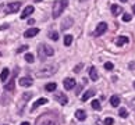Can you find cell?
Returning a JSON list of instances; mask_svg holds the SVG:
<instances>
[{
  "label": "cell",
  "mask_w": 135,
  "mask_h": 125,
  "mask_svg": "<svg viewBox=\"0 0 135 125\" xmlns=\"http://www.w3.org/2000/svg\"><path fill=\"white\" fill-rule=\"evenodd\" d=\"M67 6H68V0H56L53 4V11H52L53 18H59Z\"/></svg>",
  "instance_id": "obj_1"
},
{
  "label": "cell",
  "mask_w": 135,
  "mask_h": 125,
  "mask_svg": "<svg viewBox=\"0 0 135 125\" xmlns=\"http://www.w3.org/2000/svg\"><path fill=\"white\" fill-rule=\"evenodd\" d=\"M57 71V67L56 66H45L41 69H38L36 72V77L38 78H47V77H52V75Z\"/></svg>",
  "instance_id": "obj_2"
},
{
  "label": "cell",
  "mask_w": 135,
  "mask_h": 125,
  "mask_svg": "<svg viewBox=\"0 0 135 125\" xmlns=\"http://www.w3.org/2000/svg\"><path fill=\"white\" fill-rule=\"evenodd\" d=\"M38 53H39V56H41V60H43L45 57H52L54 54V50L49 46V44L41 43V44H39V47H38Z\"/></svg>",
  "instance_id": "obj_3"
},
{
  "label": "cell",
  "mask_w": 135,
  "mask_h": 125,
  "mask_svg": "<svg viewBox=\"0 0 135 125\" xmlns=\"http://www.w3.org/2000/svg\"><path fill=\"white\" fill-rule=\"evenodd\" d=\"M20 7H21V2H14V3H10L7 4L6 7V13L7 14H13V13H17Z\"/></svg>",
  "instance_id": "obj_4"
},
{
  "label": "cell",
  "mask_w": 135,
  "mask_h": 125,
  "mask_svg": "<svg viewBox=\"0 0 135 125\" xmlns=\"http://www.w3.org/2000/svg\"><path fill=\"white\" fill-rule=\"evenodd\" d=\"M106 29H107V24L106 22H99L98 24V28L95 29V36H100V35H103L104 32H106Z\"/></svg>",
  "instance_id": "obj_5"
},
{
  "label": "cell",
  "mask_w": 135,
  "mask_h": 125,
  "mask_svg": "<svg viewBox=\"0 0 135 125\" xmlns=\"http://www.w3.org/2000/svg\"><path fill=\"white\" fill-rule=\"evenodd\" d=\"M54 99H56L60 104H63V106H64V104H67V102H68V97L64 93H61V92H57L56 94H54Z\"/></svg>",
  "instance_id": "obj_6"
},
{
  "label": "cell",
  "mask_w": 135,
  "mask_h": 125,
  "mask_svg": "<svg viewBox=\"0 0 135 125\" xmlns=\"http://www.w3.org/2000/svg\"><path fill=\"white\" fill-rule=\"evenodd\" d=\"M63 85H64V89L71 91V89L75 86V79H74V78H66V79H64V82H63Z\"/></svg>",
  "instance_id": "obj_7"
},
{
  "label": "cell",
  "mask_w": 135,
  "mask_h": 125,
  "mask_svg": "<svg viewBox=\"0 0 135 125\" xmlns=\"http://www.w3.org/2000/svg\"><path fill=\"white\" fill-rule=\"evenodd\" d=\"M36 125H56V121L52 119L50 117H43V118L39 119Z\"/></svg>",
  "instance_id": "obj_8"
},
{
  "label": "cell",
  "mask_w": 135,
  "mask_h": 125,
  "mask_svg": "<svg viewBox=\"0 0 135 125\" xmlns=\"http://www.w3.org/2000/svg\"><path fill=\"white\" fill-rule=\"evenodd\" d=\"M38 33H39V29L38 28H31V29H27V31L24 32V36H25L27 39H29V38L36 36Z\"/></svg>",
  "instance_id": "obj_9"
},
{
  "label": "cell",
  "mask_w": 135,
  "mask_h": 125,
  "mask_svg": "<svg viewBox=\"0 0 135 125\" xmlns=\"http://www.w3.org/2000/svg\"><path fill=\"white\" fill-rule=\"evenodd\" d=\"M33 83V79L29 78V77H24V78H20V85L21 86H31V85Z\"/></svg>",
  "instance_id": "obj_10"
},
{
  "label": "cell",
  "mask_w": 135,
  "mask_h": 125,
  "mask_svg": "<svg viewBox=\"0 0 135 125\" xmlns=\"http://www.w3.org/2000/svg\"><path fill=\"white\" fill-rule=\"evenodd\" d=\"M47 102H49V100H47L46 97H41V99H38L36 102H35V103L32 104V111H33V110H36L39 106H42V104H46Z\"/></svg>",
  "instance_id": "obj_11"
},
{
  "label": "cell",
  "mask_w": 135,
  "mask_h": 125,
  "mask_svg": "<svg viewBox=\"0 0 135 125\" xmlns=\"http://www.w3.org/2000/svg\"><path fill=\"white\" fill-rule=\"evenodd\" d=\"M73 21H74V19H73L71 17H67L66 19H64L63 24H61V29H63V31H66V29H68L70 27H73Z\"/></svg>",
  "instance_id": "obj_12"
},
{
  "label": "cell",
  "mask_w": 135,
  "mask_h": 125,
  "mask_svg": "<svg viewBox=\"0 0 135 125\" xmlns=\"http://www.w3.org/2000/svg\"><path fill=\"white\" fill-rule=\"evenodd\" d=\"M32 13H33V7H32V6H27L25 8H24L22 14H21V18H27V17L31 16Z\"/></svg>",
  "instance_id": "obj_13"
},
{
  "label": "cell",
  "mask_w": 135,
  "mask_h": 125,
  "mask_svg": "<svg viewBox=\"0 0 135 125\" xmlns=\"http://www.w3.org/2000/svg\"><path fill=\"white\" fill-rule=\"evenodd\" d=\"M89 78H91L92 81H98V69L95 67L89 68Z\"/></svg>",
  "instance_id": "obj_14"
},
{
  "label": "cell",
  "mask_w": 135,
  "mask_h": 125,
  "mask_svg": "<svg viewBox=\"0 0 135 125\" xmlns=\"http://www.w3.org/2000/svg\"><path fill=\"white\" fill-rule=\"evenodd\" d=\"M120 102H121V100H120V97H118V96H116V94H113V96L110 97V104H112L113 107H118Z\"/></svg>",
  "instance_id": "obj_15"
},
{
  "label": "cell",
  "mask_w": 135,
  "mask_h": 125,
  "mask_svg": "<svg viewBox=\"0 0 135 125\" xmlns=\"http://www.w3.org/2000/svg\"><path fill=\"white\" fill-rule=\"evenodd\" d=\"M92 96H95V91L93 89H89V91H86L84 93V96H82V102H86L88 99H91Z\"/></svg>",
  "instance_id": "obj_16"
},
{
  "label": "cell",
  "mask_w": 135,
  "mask_h": 125,
  "mask_svg": "<svg viewBox=\"0 0 135 125\" xmlns=\"http://www.w3.org/2000/svg\"><path fill=\"white\" fill-rule=\"evenodd\" d=\"M45 89H46L47 92H54L57 89V83L56 82H50V83H46L45 85Z\"/></svg>",
  "instance_id": "obj_17"
},
{
  "label": "cell",
  "mask_w": 135,
  "mask_h": 125,
  "mask_svg": "<svg viewBox=\"0 0 135 125\" xmlns=\"http://www.w3.org/2000/svg\"><path fill=\"white\" fill-rule=\"evenodd\" d=\"M128 43V38L127 36H120L116 39V44L117 46H123V44H127Z\"/></svg>",
  "instance_id": "obj_18"
},
{
  "label": "cell",
  "mask_w": 135,
  "mask_h": 125,
  "mask_svg": "<svg viewBox=\"0 0 135 125\" xmlns=\"http://www.w3.org/2000/svg\"><path fill=\"white\" fill-rule=\"evenodd\" d=\"M75 118H78L79 121H82V119L86 118V113H85L84 110H77L75 111Z\"/></svg>",
  "instance_id": "obj_19"
},
{
  "label": "cell",
  "mask_w": 135,
  "mask_h": 125,
  "mask_svg": "<svg viewBox=\"0 0 135 125\" xmlns=\"http://www.w3.org/2000/svg\"><path fill=\"white\" fill-rule=\"evenodd\" d=\"M8 74H10L8 68H4L3 71H2V74H0V81H2V82H6V79L8 78Z\"/></svg>",
  "instance_id": "obj_20"
},
{
  "label": "cell",
  "mask_w": 135,
  "mask_h": 125,
  "mask_svg": "<svg viewBox=\"0 0 135 125\" xmlns=\"http://www.w3.org/2000/svg\"><path fill=\"white\" fill-rule=\"evenodd\" d=\"M121 11H123V10L120 8V6H117V4H113V6H112V14H113V16H118Z\"/></svg>",
  "instance_id": "obj_21"
},
{
  "label": "cell",
  "mask_w": 135,
  "mask_h": 125,
  "mask_svg": "<svg viewBox=\"0 0 135 125\" xmlns=\"http://www.w3.org/2000/svg\"><path fill=\"white\" fill-rule=\"evenodd\" d=\"M73 43V36L71 35H66L64 36V46H71Z\"/></svg>",
  "instance_id": "obj_22"
},
{
  "label": "cell",
  "mask_w": 135,
  "mask_h": 125,
  "mask_svg": "<svg viewBox=\"0 0 135 125\" xmlns=\"http://www.w3.org/2000/svg\"><path fill=\"white\" fill-rule=\"evenodd\" d=\"M118 116L120 117H123V118H127L128 117V111H127V108H124V107H121L118 110Z\"/></svg>",
  "instance_id": "obj_23"
},
{
  "label": "cell",
  "mask_w": 135,
  "mask_h": 125,
  "mask_svg": "<svg viewBox=\"0 0 135 125\" xmlns=\"http://www.w3.org/2000/svg\"><path fill=\"white\" fill-rule=\"evenodd\" d=\"M4 89H6V91H13V89H14V78L10 79V82L4 86Z\"/></svg>",
  "instance_id": "obj_24"
},
{
  "label": "cell",
  "mask_w": 135,
  "mask_h": 125,
  "mask_svg": "<svg viewBox=\"0 0 135 125\" xmlns=\"http://www.w3.org/2000/svg\"><path fill=\"white\" fill-rule=\"evenodd\" d=\"M47 36L50 38L52 41H57V39H59V33H57L56 31H50V32H49V35H47Z\"/></svg>",
  "instance_id": "obj_25"
},
{
  "label": "cell",
  "mask_w": 135,
  "mask_h": 125,
  "mask_svg": "<svg viewBox=\"0 0 135 125\" xmlns=\"http://www.w3.org/2000/svg\"><path fill=\"white\" fill-rule=\"evenodd\" d=\"M25 61H27V63H33V61H35L33 54H31V53H27V54H25Z\"/></svg>",
  "instance_id": "obj_26"
},
{
  "label": "cell",
  "mask_w": 135,
  "mask_h": 125,
  "mask_svg": "<svg viewBox=\"0 0 135 125\" xmlns=\"http://www.w3.org/2000/svg\"><path fill=\"white\" fill-rule=\"evenodd\" d=\"M92 107H93L95 110H100V108H102L100 103H99L98 100H93V102H92Z\"/></svg>",
  "instance_id": "obj_27"
},
{
  "label": "cell",
  "mask_w": 135,
  "mask_h": 125,
  "mask_svg": "<svg viewBox=\"0 0 135 125\" xmlns=\"http://www.w3.org/2000/svg\"><path fill=\"white\" fill-rule=\"evenodd\" d=\"M113 124H114V119L112 117H107L104 119V125H113Z\"/></svg>",
  "instance_id": "obj_28"
},
{
  "label": "cell",
  "mask_w": 135,
  "mask_h": 125,
  "mask_svg": "<svg viewBox=\"0 0 135 125\" xmlns=\"http://www.w3.org/2000/svg\"><path fill=\"white\" fill-rule=\"evenodd\" d=\"M104 68L109 69V71H112V69L114 68V66H113V63H106V64H104Z\"/></svg>",
  "instance_id": "obj_29"
},
{
  "label": "cell",
  "mask_w": 135,
  "mask_h": 125,
  "mask_svg": "<svg viewBox=\"0 0 135 125\" xmlns=\"http://www.w3.org/2000/svg\"><path fill=\"white\" fill-rule=\"evenodd\" d=\"M129 19H131V16H129V14H124L123 16V21H129Z\"/></svg>",
  "instance_id": "obj_30"
},
{
  "label": "cell",
  "mask_w": 135,
  "mask_h": 125,
  "mask_svg": "<svg viewBox=\"0 0 135 125\" xmlns=\"http://www.w3.org/2000/svg\"><path fill=\"white\" fill-rule=\"evenodd\" d=\"M81 69H82V64H78V66H77L75 68H74V71H75V72H79Z\"/></svg>",
  "instance_id": "obj_31"
},
{
  "label": "cell",
  "mask_w": 135,
  "mask_h": 125,
  "mask_svg": "<svg viewBox=\"0 0 135 125\" xmlns=\"http://www.w3.org/2000/svg\"><path fill=\"white\" fill-rule=\"evenodd\" d=\"M28 49V46H21L18 50H17V53H21V52H25V50Z\"/></svg>",
  "instance_id": "obj_32"
},
{
  "label": "cell",
  "mask_w": 135,
  "mask_h": 125,
  "mask_svg": "<svg viewBox=\"0 0 135 125\" xmlns=\"http://www.w3.org/2000/svg\"><path fill=\"white\" fill-rule=\"evenodd\" d=\"M81 88H82V86H78V88H77V91H75V94H78L79 92H81Z\"/></svg>",
  "instance_id": "obj_33"
},
{
  "label": "cell",
  "mask_w": 135,
  "mask_h": 125,
  "mask_svg": "<svg viewBox=\"0 0 135 125\" xmlns=\"http://www.w3.org/2000/svg\"><path fill=\"white\" fill-rule=\"evenodd\" d=\"M28 24H29V25H33V24H35V19H29Z\"/></svg>",
  "instance_id": "obj_34"
},
{
  "label": "cell",
  "mask_w": 135,
  "mask_h": 125,
  "mask_svg": "<svg viewBox=\"0 0 135 125\" xmlns=\"http://www.w3.org/2000/svg\"><path fill=\"white\" fill-rule=\"evenodd\" d=\"M129 68H135V63H129Z\"/></svg>",
  "instance_id": "obj_35"
},
{
  "label": "cell",
  "mask_w": 135,
  "mask_h": 125,
  "mask_svg": "<svg viewBox=\"0 0 135 125\" xmlns=\"http://www.w3.org/2000/svg\"><path fill=\"white\" fill-rule=\"evenodd\" d=\"M21 125H29V122H22Z\"/></svg>",
  "instance_id": "obj_36"
},
{
  "label": "cell",
  "mask_w": 135,
  "mask_h": 125,
  "mask_svg": "<svg viewBox=\"0 0 135 125\" xmlns=\"http://www.w3.org/2000/svg\"><path fill=\"white\" fill-rule=\"evenodd\" d=\"M132 11L135 13V4H134V7H132Z\"/></svg>",
  "instance_id": "obj_37"
},
{
  "label": "cell",
  "mask_w": 135,
  "mask_h": 125,
  "mask_svg": "<svg viewBox=\"0 0 135 125\" xmlns=\"http://www.w3.org/2000/svg\"><path fill=\"white\" fill-rule=\"evenodd\" d=\"M121 2H123V3H126V2H128V0H121Z\"/></svg>",
  "instance_id": "obj_38"
},
{
  "label": "cell",
  "mask_w": 135,
  "mask_h": 125,
  "mask_svg": "<svg viewBox=\"0 0 135 125\" xmlns=\"http://www.w3.org/2000/svg\"><path fill=\"white\" fill-rule=\"evenodd\" d=\"M35 2H42V0H35Z\"/></svg>",
  "instance_id": "obj_39"
},
{
  "label": "cell",
  "mask_w": 135,
  "mask_h": 125,
  "mask_svg": "<svg viewBox=\"0 0 135 125\" xmlns=\"http://www.w3.org/2000/svg\"><path fill=\"white\" fill-rule=\"evenodd\" d=\"M134 88H135V82H134Z\"/></svg>",
  "instance_id": "obj_40"
},
{
  "label": "cell",
  "mask_w": 135,
  "mask_h": 125,
  "mask_svg": "<svg viewBox=\"0 0 135 125\" xmlns=\"http://www.w3.org/2000/svg\"><path fill=\"white\" fill-rule=\"evenodd\" d=\"M0 56H2V54H0Z\"/></svg>",
  "instance_id": "obj_41"
}]
</instances>
